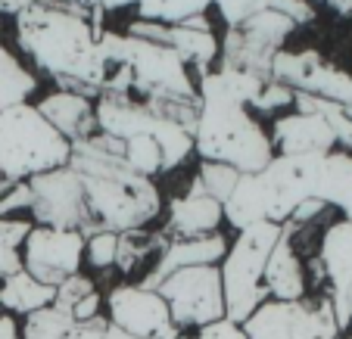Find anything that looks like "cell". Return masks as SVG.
I'll list each match as a JSON object with an SVG mask.
<instances>
[{
  "label": "cell",
  "mask_w": 352,
  "mask_h": 339,
  "mask_svg": "<svg viewBox=\"0 0 352 339\" xmlns=\"http://www.w3.org/2000/svg\"><path fill=\"white\" fill-rule=\"evenodd\" d=\"M100 7H75L69 0H38L16 13L19 50L56 91H72L97 100L100 93Z\"/></svg>",
  "instance_id": "1"
},
{
  "label": "cell",
  "mask_w": 352,
  "mask_h": 339,
  "mask_svg": "<svg viewBox=\"0 0 352 339\" xmlns=\"http://www.w3.org/2000/svg\"><path fill=\"white\" fill-rule=\"evenodd\" d=\"M69 168L85 187L91 233L119 237L128 231H144L162 215L160 187L128 165L119 140L97 131L94 137L72 143Z\"/></svg>",
  "instance_id": "2"
},
{
  "label": "cell",
  "mask_w": 352,
  "mask_h": 339,
  "mask_svg": "<svg viewBox=\"0 0 352 339\" xmlns=\"http://www.w3.org/2000/svg\"><path fill=\"white\" fill-rule=\"evenodd\" d=\"M100 93H119L140 103L199 100L197 78L172 47L128 32H103L100 38Z\"/></svg>",
  "instance_id": "3"
},
{
  "label": "cell",
  "mask_w": 352,
  "mask_h": 339,
  "mask_svg": "<svg viewBox=\"0 0 352 339\" xmlns=\"http://www.w3.org/2000/svg\"><path fill=\"white\" fill-rule=\"evenodd\" d=\"M199 119L193 131V153L203 162L231 165L240 174H256L274 159L268 131L253 119V113L228 93L219 72L197 81Z\"/></svg>",
  "instance_id": "4"
},
{
  "label": "cell",
  "mask_w": 352,
  "mask_h": 339,
  "mask_svg": "<svg viewBox=\"0 0 352 339\" xmlns=\"http://www.w3.org/2000/svg\"><path fill=\"white\" fill-rule=\"evenodd\" d=\"M321 156H274L262 172L240 174L225 200V224L234 231L253 224H284L306 200L315 196Z\"/></svg>",
  "instance_id": "5"
},
{
  "label": "cell",
  "mask_w": 352,
  "mask_h": 339,
  "mask_svg": "<svg viewBox=\"0 0 352 339\" xmlns=\"http://www.w3.org/2000/svg\"><path fill=\"white\" fill-rule=\"evenodd\" d=\"M72 143L56 131L34 103L0 106V178L28 180L54 168H66Z\"/></svg>",
  "instance_id": "6"
},
{
  "label": "cell",
  "mask_w": 352,
  "mask_h": 339,
  "mask_svg": "<svg viewBox=\"0 0 352 339\" xmlns=\"http://www.w3.org/2000/svg\"><path fill=\"white\" fill-rule=\"evenodd\" d=\"M280 237V224H253L237 231L228 243L225 259L219 261L221 293H225V318L243 324L262 302L265 293V265L274 243Z\"/></svg>",
  "instance_id": "7"
},
{
  "label": "cell",
  "mask_w": 352,
  "mask_h": 339,
  "mask_svg": "<svg viewBox=\"0 0 352 339\" xmlns=\"http://www.w3.org/2000/svg\"><path fill=\"white\" fill-rule=\"evenodd\" d=\"M293 32H296V25L274 10H262V13L243 19L240 25H231L225 38L219 40L215 72L272 81V62L284 50Z\"/></svg>",
  "instance_id": "8"
},
{
  "label": "cell",
  "mask_w": 352,
  "mask_h": 339,
  "mask_svg": "<svg viewBox=\"0 0 352 339\" xmlns=\"http://www.w3.org/2000/svg\"><path fill=\"white\" fill-rule=\"evenodd\" d=\"M250 339H340L343 330L327 293H309L296 302H262L243 320Z\"/></svg>",
  "instance_id": "9"
},
{
  "label": "cell",
  "mask_w": 352,
  "mask_h": 339,
  "mask_svg": "<svg viewBox=\"0 0 352 339\" xmlns=\"http://www.w3.org/2000/svg\"><path fill=\"white\" fill-rule=\"evenodd\" d=\"M156 293L166 299L172 324L181 333H197L209 324L225 320V293H221L219 265L181 268L156 286Z\"/></svg>",
  "instance_id": "10"
},
{
  "label": "cell",
  "mask_w": 352,
  "mask_h": 339,
  "mask_svg": "<svg viewBox=\"0 0 352 339\" xmlns=\"http://www.w3.org/2000/svg\"><path fill=\"white\" fill-rule=\"evenodd\" d=\"M32 187V221L38 227H56V231L91 233V212H87L85 187L72 168H54L47 174L28 178Z\"/></svg>",
  "instance_id": "11"
},
{
  "label": "cell",
  "mask_w": 352,
  "mask_h": 339,
  "mask_svg": "<svg viewBox=\"0 0 352 339\" xmlns=\"http://www.w3.org/2000/svg\"><path fill=\"white\" fill-rule=\"evenodd\" d=\"M272 78L278 84L290 87L293 93L324 97V100H333L340 106L352 103V75L327 62L315 47L280 50L272 62Z\"/></svg>",
  "instance_id": "12"
},
{
  "label": "cell",
  "mask_w": 352,
  "mask_h": 339,
  "mask_svg": "<svg viewBox=\"0 0 352 339\" xmlns=\"http://www.w3.org/2000/svg\"><path fill=\"white\" fill-rule=\"evenodd\" d=\"M19 259L22 271L32 274L38 283L56 290L63 280L75 277L85 265V233L34 224L19 249Z\"/></svg>",
  "instance_id": "13"
},
{
  "label": "cell",
  "mask_w": 352,
  "mask_h": 339,
  "mask_svg": "<svg viewBox=\"0 0 352 339\" xmlns=\"http://www.w3.org/2000/svg\"><path fill=\"white\" fill-rule=\"evenodd\" d=\"M103 305H107L109 324L131 333V336H140V339L181 336V330L172 324L166 299L156 290H146V286H138V283H119L107 293Z\"/></svg>",
  "instance_id": "14"
},
{
  "label": "cell",
  "mask_w": 352,
  "mask_h": 339,
  "mask_svg": "<svg viewBox=\"0 0 352 339\" xmlns=\"http://www.w3.org/2000/svg\"><path fill=\"white\" fill-rule=\"evenodd\" d=\"M128 34L153 40V44H162V47H172L197 81L203 78V75L215 72V62H219V38H215L212 22H209L206 16H193V19L181 22V25H160V22L134 19V22H128Z\"/></svg>",
  "instance_id": "15"
},
{
  "label": "cell",
  "mask_w": 352,
  "mask_h": 339,
  "mask_svg": "<svg viewBox=\"0 0 352 339\" xmlns=\"http://www.w3.org/2000/svg\"><path fill=\"white\" fill-rule=\"evenodd\" d=\"M318 265L324 271V293L333 302L340 330H349V312H346V293L352 286V221L340 218L324 227L318 239Z\"/></svg>",
  "instance_id": "16"
},
{
  "label": "cell",
  "mask_w": 352,
  "mask_h": 339,
  "mask_svg": "<svg viewBox=\"0 0 352 339\" xmlns=\"http://www.w3.org/2000/svg\"><path fill=\"white\" fill-rule=\"evenodd\" d=\"M225 224V209L219 200H212L197 178H190L181 196H175L166 206V233L168 239H193V237H209V233H219Z\"/></svg>",
  "instance_id": "17"
},
{
  "label": "cell",
  "mask_w": 352,
  "mask_h": 339,
  "mask_svg": "<svg viewBox=\"0 0 352 339\" xmlns=\"http://www.w3.org/2000/svg\"><path fill=\"white\" fill-rule=\"evenodd\" d=\"M268 137H272L274 156H327L340 147L331 125L318 115L306 113H290L274 119Z\"/></svg>",
  "instance_id": "18"
},
{
  "label": "cell",
  "mask_w": 352,
  "mask_h": 339,
  "mask_svg": "<svg viewBox=\"0 0 352 339\" xmlns=\"http://www.w3.org/2000/svg\"><path fill=\"white\" fill-rule=\"evenodd\" d=\"M228 253V237L225 233H209V237H193V239H168V246L162 249L160 261L138 286L156 290L168 274L181 271V268H199V265H219Z\"/></svg>",
  "instance_id": "19"
},
{
  "label": "cell",
  "mask_w": 352,
  "mask_h": 339,
  "mask_svg": "<svg viewBox=\"0 0 352 339\" xmlns=\"http://www.w3.org/2000/svg\"><path fill=\"white\" fill-rule=\"evenodd\" d=\"M265 293L274 302H296L309 296V277H306V259L299 255L290 231L280 224V237L274 243L265 265Z\"/></svg>",
  "instance_id": "20"
},
{
  "label": "cell",
  "mask_w": 352,
  "mask_h": 339,
  "mask_svg": "<svg viewBox=\"0 0 352 339\" xmlns=\"http://www.w3.org/2000/svg\"><path fill=\"white\" fill-rule=\"evenodd\" d=\"M34 106L69 143H78V140H87L97 134V113H94L91 97H81V93L72 91H54Z\"/></svg>",
  "instance_id": "21"
},
{
  "label": "cell",
  "mask_w": 352,
  "mask_h": 339,
  "mask_svg": "<svg viewBox=\"0 0 352 339\" xmlns=\"http://www.w3.org/2000/svg\"><path fill=\"white\" fill-rule=\"evenodd\" d=\"M19 330L22 339H107L109 320L107 314H100L94 320H75L72 314L50 305L22 318Z\"/></svg>",
  "instance_id": "22"
},
{
  "label": "cell",
  "mask_w": 352,
  "mask_h": 339,
  "mask_svg": "<svg viewBox=\"0 0 352 339\" xmlns=\"http://www.w3.org/2000/svg\"><path fill=\"white\" fill-rule=\"evenodd\" d=\"M315 200H321L327 209L343 212L346 221H352V153H327L321 156L318 178H315Z\"/></svg>",
  "instance_id": "23"
},
{
  "label": "cell",
  "mask_w": 352,
  "mask_h": 339,
  "mask_svg": "<svg viewBox=\"0 0 352 339\" xmlns=\"http://www.w3.org/2000/svg\"><path fill=\"white\" fill-rule=\"evenodd\" d=\"M168 246V237L162 231H128V233H119V249H116V268H119L125 277H138L140 280L156 268L160 261L162 249ZM138 280V283H140Z\"/></svg>",
  "instance_id": "24"
},
{
  "label": "cell",
  "mask_w": 352,
  "mask_h": 339,
  "mask_svg": "<svg viewBox=\"0 0 352 339\" xmlns=\"http://www.w3.org/2000/svg\"><path fill=\"white\" fill-rule=\"evenodd\" d=\"M54 286H44L25 271H16L13 277L0 280V312L13 318H28L41 308L54 305Z\"/></svg>",
  "instance_id": "25"
},
{
  "label": "cell",
  "mask_w": 352,
  "mask_h": 339,
  "mask_svg": "<svg viewBox=\"0 0 352 339\" xmlns=\"http://www.w3.org/2000/svg\"><path fill=\"white\" fill-rule=\"evenodd\" d=\"M38 91V78L34 72L10 54L3 40H0V106H13V103H28V97Z\"/></svg>",
  "instance_id": "26"
},
{
  "label": "cell",
  "mask_w": 352,
  "mask_h": 339,
  "mask_svg": "<svg viewBox=\"0 0 352 339\" xmlns=\"http://www.w3.org/2000/svg\"><path fill=\"white\" fill-rule=\"evenodd\" d=\"M212 0H140L138 19L160 22V25H181L193 16H206Z\"/></svg>",
  "instance_id": "27"
},
{
  "label": "cell",
  "mask_w": 352,
  "mask_h": 339,
  "mask_svg": "<svg viewBox=\"0 0 352 339\" xmlns=\"http://www.w3.org/2000/svg\"><path fill=\"white\" fill-rule=\"evenodd\" d=\"M122 156L144 178L153 180L156 174H162V150L150 134H134V137L122 140Z\"/></svg>",
  "instance_id": "28"
},
{
  "label": "cell",
  "mask_w": 352,
  "mask_h": 339,
  "mask_svg": "<svg viewBox=\"0 0 352 339\" xmlns=\"http://www.w3.org/2000/svg\"><path fill=\"white\" fill-rule=\"evenodd\" d=\"M193 178L199 180V187H203L212 200H219L221 206H225V200L234 193V187H237V180H240V172H234L231 165H219V162H203Z\"/></svg>",
  "instance_id": "29"
},
{
  "label": "cell",
  "mask_w": 352,
  "mask_h": 339,
  "mask_svg": "<svg viewBox=\"0 0 352 339\" xmlns=\"http://www.w3.org/2000/svg\"><path fill=\"white\" fill-rule=\"evenodd\" d=\"M116 249H119L116 233H91V237H85V261L94 271H113Z\"/></svg>",
  "instance_id": "30"
},
{
  "label": "cell",
  "mask_w": 352,
  "mask_h": 339,
  "mask_svg": "<svg viewBox=\"0 0 352 339\" xmlns=\"http://www.w3.org/2000/svg\"><path fill=\"white\" fill-rule=\"evenodd\" d=\"M91 293H97V280L94 277H85V274H75V277L63 280L60 286H56V293H54V308H60V312L72 314V308L78 305L81 299H87Z\"/></svg>",
  "instance_id": "31"
},
{
  "label": "cell",
  "mask_w": 352,
  "mask_h": 339,
  "mask_svg": "<svg viewBox=\"0 0 352 339\" xmlns=\"http://www.w3.org/2000/svg\"><path fill=\"white\" fill-rule=\"evenodd\" d=\"M212 7L219 10V16L225 19V25H240L243 19L268 10V0H212Z\"/></svg>",
  "instance_id": "32"
},
{
  "label": "cell",
  "mask_w": 352,
  "mask_h": 339,
  "mask_svg": "<svg viewBox=\"0 0 352 339\" xmlns=\"http://www.w3.org/2000/svg\"><path fill=\"white\" fill-rule=\"evenodd\" d=\"M32 227H34L32 218H16V215H10V218H0V246L19 253L22 243H25L28 233H32Z\"/></svg>",
  "instance_id": "33"
},
{
  "label": "cell",
  "mask_w": 352,
  "mask_h": 339,
  "mask_svg": "<svg viewBox=\"0 0 352 339\" xmlns=\"http://www.w3.org/2000/svg\"><path fill=\"white\" fill-rule=\"evenodd\" d=\"M268 10H274V13L287 16V19L293 22V25H312L315 22V3L312 0H268Z\"/></svg>",
  "instance_id": "34"
},
{
  "label": "cell",
  "mask_w": 352,
  "mask_h": 339,
  "mask_svg": "<svg viewBox=\"0 0 352 339\" xmlns=\"http://www.w3.org/2000/svg\"><path fill=\"white\" fill-rule=\"evenodd\" d=\"M28 209H32V187H28V180H13L10 190L3 193V200H0V218L28 212Z\"/></svg>",
  "instance_id": "35"
},
{
  "label": "cell",
  "mask_w": 352,
  "mask_h": 339,
  "mask_svg": "<svg viewBox=\"0 0 352 339\" xmlns=\"http://www.w3.org/2000/svg\"><path fill=\"white\" fill-rule=\"evenodd\" d=\"M284 106H293V91L284 84H278V81H268L265 91L259 93V100L253 103V109H259V113H278V109Z\"/></svg>",
  "instance_id": "36"
},
{
  "label": "cell",
  "mask_w": 352,
  "mask_h": 339,
  "mask_svg": "<svg viewBox=\"0 0 352 339\" xmlns=\"http://www.w3.org/2000/svg\"><path fill=\"white\" fill-rule=\"evenodd\" d=\"M190 339H250L243 333V327L240 324H234V320H219V324H209V327H203V330H197Z\"/></svg>",
  "instance_id": "37"
},
{
  "label": "cell",
  "mask_w": 352,
  "mask_h": 339,
  "mask_svg": "<svg viewBox=\"0 0 352 339\" xmlns=\"http://www.w3.org/2000/svg\"><path fill=\"white\" fill-rule=\"evenodd\" d=\"M103 314V293H91L87 299H81L78 305L72 308V318L75 320H94V318H100Z\"/></svg>",
  "instance_id": "38"
},
{
  "label": "cell",
  "mask_w": 352,
  "mask_h": 339,
  "mask_svg": "<svg viewBox=\"0 0 352 339\" xmlns=\"http://www.w3.org/2000/svg\"><path fill=\"white\" fill-rule=\"evenodd\" d=\"M16 271H22V259H19V253H13V249H3V246H0V280L13 277Z\"/></svg>",
  "instance_id": "39"
},
{
  "label": "cell",
  "mask_w": 352,
  "mask_h": 339,
  "mask_svg": "<svg viewBox=\"0 0 352 339\" xmlns=\"http://www.w3.org/2000/svg\"><path fill=\"white\" fill-rule=\"evenodd\" d=\"M0 339H22L19 320H16L13 314H3V312H0Z\"/></svg>",
  "instance_id": "40"
},
{
  "label": "cell",
  "mask_w": 352,
  "mask_h": 339,
  "mask_svg": "<svg viewBox=\"0 0 352 339\" xmlns=\"http://www.w3.org/2000/svg\"><path fill=\"white\" fill-rule=\"evenodd\" d=\"M32 3H38V0H0V13L16 16V13H22L25 7H32Z\"/></svg>",
  "instance_id": "41"
},
{
  "label": "cell",
  "mask_w": 352,
  "mask_h": 339,
  "mask_svg": "<svg viewBox=\"0 0 352 339\" xmlns=\"http://www.w3.org/2000/svg\"><path fill=\"white\" fill-rule=\"evenodd\" d=\"M327 3V10H331V13H337V16H352V0H324Z\"/></svg>",
  "instance_id": "42"
},
{
  "label": "cell",
  "mask_w": 352,
  "mask_h": 339,
  "mask_svg": "<svg viewBox=\"0 0 352 339\" xmlns=\"http://www.w3.org/2000/svg\"><path fill=\"white\" fill-rule=\"evenodd\" d=\"M140 0H100V10L109 13V10H125V7H138Z\"/></svg>",
  "instance_id": "43"
},
{
  "label": "cell",
  "mask_w": 352,
  "mask_h": 339,
  "mask_svg": "<svg viewBox=\"0 0 352 339\" xmlns=\"http://www.w3.org/2000/svg\"><path fill=\"white\" fill-rule=\"evenodd\" d=\"M107 339H140V336H131V333H125V330H119V327H113V324H109Z\"/></svg>",
  "instance_id": "44"
},
{
  "label": "cell",
  "mask_w": 352,
  "mask_h": 339,
  "mask_svg": "<svg viewBox=\"0 0 352 339\" xmlns=\"http://www.w3.org/2000/svg\"><path fill=\"white\" fill-rule=\"evenodd\" d=\"M75 7H100V0H69Z\"/></svg>",
  "instance_id": "45"
},
{
  "label": "cell",
  "mask_w": 352,
  "mask_h": 339,
  "mask_svg": "<svg viewBox=\"0 0 352 339\" xmlns=\"http://www.w3.org/2000/svg\"><path fill=\"white\" fill-rule=\"evenodd\" d=\"M346 312H349V324H352V286H349V293H346Z\"/></svg>",
  "instance_id": "46"
},
{
  "label": "cell",
  "mask_w": 352,
  "mask_h": 339,
  "mask_svg": "<svg viewBox=\"0 0 352 339\" xmlns=\"http://www.w3.org/2000/svg\"><path fill=\"white\" fill-rule=\"evenodd\" d=\"M10 184H13V180H3V178H0V200H3V193L10 190Z\"/></svg>",
  "instance_id": "47"
},
{
  "label": "cell",
  "mask_w": 352,
  "mask_h": 339,
  "mask_svg": "<svg viewBox=\"0 0 352 339\" xmlns=\"http://www.w3.org/2000/svg\"><path fill=\"white\" fill-rule=\"evenodd\" d=\"M343 113H346V119L352 121V103H349V106H343Z\"/></svg>",
  "instance_id": "48"
},
{
  "label": "cell",
  "mask_w": 352,
  "mask_h": 339,
  "mask_svg": "<svg viewBox=\"0 0 352 339\" xmlns=\"http://www.w3.org/2000/svg\"><path fill=\"white\" fill-rule=\"evenodd\" d=\"M346 150H352V137H349V143H346Z\"/></svg>",
  "instance_id": "49"
},
{
  "label": "cell",
  "mask_w": 352,
  "mask_h": 339,
  "mask_svg": "<svg viewBox=\"0 0 352 339\" xmlns=\"http://www.w3.org/2000/svg\"><path fill=\"white\" fill-rule=\"evenodd\" d=\"M340 339H352V333H346V336H340Z\"/></svg>",
  "instance_id": "50"
},
{
  "label": "cell",
  "mask_w": 352,
  "mask_h": 339,
  "mask_svg": "<svg viewBox=\"0 0 352 339\" xmlns=\"http://www.w3.org/2000/svg\"><path fill=\"white\" fill-rule=\"evenodd\" d=\"M178 339H190V336H187V333H181V336H178Z\"/></svg>",
  "instance_id": "51"
}]
</instances>
